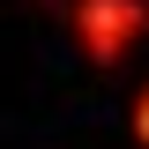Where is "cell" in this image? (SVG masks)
Returning a JSON list of instances; mask_svg holds the SVG:
<instances>
[{"label":"cell","mask_w":149,"mask_h":149,"mask_svg":"<svg viewBox=\"0 0 149 149\" xmlns=\"http://www.w3.org/2000/svg\"><path fill=\"white\" fill-rule=\"evenodd\" d=\"M142 22H149L142 0H82V8H74V30H82V45H90L97 60H119Z\"/></svg>","instance_id":"obj_1"},{"label":"cell","mask_w":149,"mask_h":149,"mask_svg":"<svg viewBox=\"0 0 149 149\" xmlns=\"http://www.w3.org/2000/svg\"><path fill=\"white\" fill-rule=\"evenodd\" d=\"M134 134H142V142H149V90L134 97Z\"/></svg>","instance_id":"obj_2"}]
</instances>
